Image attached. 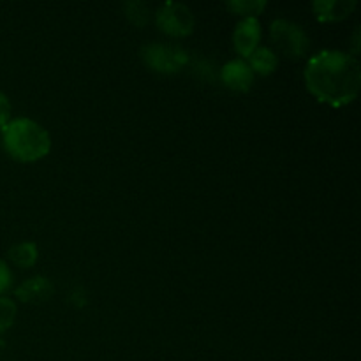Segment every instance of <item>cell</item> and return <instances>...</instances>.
I'll list each match as a JSON object with an SVG mask.
<instances>
[{
	"label": "cell",
	"instance_id": "obj_13",
	"mask_svg": "<svg viewBox=\"0 0 361 361\" xmlns=\"http://www.w3.org/2000/svg\"><path fill=\"white\" fill-rule=\"evenodd\" d=\"M228 7L236 14H243L245 18L254 16L257 18V14H261L267 7L264 0H229Z\"/></svg>",
	"mask_w": 361,
	"mask_h": 361
},
{
	"label": "cell",
	"instance_id": "obj_5",
	"mask_svg": "<svg viewBox=\"0 0 361 361\" xmlns=\"http://www.w3.org/2000/svg\"><path fill=\"white\" fill-rule=\"evenodd\" d=\"M155 23L164 34L173 37H185L194 30V14L185 4L169 0L157 9Z\"/></svg>",
	"mask_w": 361,
	"mask_h": 361
},
{
	"label": "cell",
	"instance_id": "obj_11",
	"mask_svg": "<svg viewBox=\"0 0 361 361\" xmlns=\"http://www.w3.org/2000/svg\"><path fill=\"white\" fill-rule=\"evenodd\" d=\"M37 257H39V250L34 242H20L9 249V259L20 268L34 267Z\"/></svg>",
	"mask_w": 361,
	"mask_h": 361
},
{
	"label": "cell",
	"instance_id": "obj_1",
	"mask_svg": "<svg viewBox=\"0 0 361 361\" xmlns=\"http://www.w3.org/2000/svg\"><path fill=\"white\" fill-rule=\"evenodd\" d=\"M307 88L321 102L341 108L356 99L361 87V66L355 55L324 49L310 56L305 67Z\"/></svg>",
	"mask_w": 361,
	"mask_h": 361
},
{
	"label": "cell",
	"instance_id": "obj_2",
	"mask_svg": "<svg viewBox=\"0 0 361 361\" xmlns=\"http://www.w3.org/2000/svg\"><path fill=\"white\" fill-rule=\"evenodd\" d=\"M2 143L7 154L21 162L39 161L51 150L48 130L30 118L9 120L2 127Z\"/></svg>",
	"mask_w": 361,
	"mask_h": 361
},
{
	"label": "cell",
	"instance_id": "obj_8",
	"mask_svg": "<svg viewBox=\"0 0 361 361\" xmlns=\"http://www.w3.org/2000/svg\"><path fill=\"white\" fill-rule=\"evenodd\" d=\"M312 7L319 21H341L356 9V0H314Z\"/></svg>",
	"mask_w": 361,
	"mask_h": 361
},
{
	"label": "cell",
	"instance_id": "obj_7",
	"mask_svg": "<svg viewBox=\"0 0 361 361\" xmlns=\"http://www.w3.org/2000/svg\"><path fill=\"white\" fill-rule=\"evenodd\" d=\"M221 80L228 88L236 92H245L252 87L254 73L243 59L229 60L221 69Z\"/></svg>",
	"mask_w": 361,
	"mask_h": 361
},
{
	"label": "cell",
	"instance_id": "obj_6",
	"mask_svg": "<svg viewBox=\"0 0 361 361\" xmlns=\"http://www.w3.org/2000/svg\"><path fill=\"white\" fill-rule=\"evenodd\" d=\"M261 41V23L257 18L249 16L243 18L235 28V34H233V42H235L236 51L242 56H249L254 49L259 46Z\"/></svg>",
	"mask_w": 361,
	"mask_h": 361
},
{
	"label": "cell",
	"instance_id": "obj_14",
	"mask_svg": "<svg viewBox=\"0 0 361 361\" xmlns=\"http://www.w3.org/2000/svg\"><path fill=\"white\" fill-rule=\"evenodd\" d=\"M16 319V303L11 298L0 296V334L11 328Z\"/></svg>",
	"mask_w": 361,
	"mask_h": 361
},
{
	"label": "cell",
	"instance_id": "obj_9",
	"mask_svg": "<svg viewBox=\"0 0 361 361\" xmlns=\"http://www.w3.org/2000/svg\"><path fill=\"white\" fill-rule=\"evenodd\" d=\"M14 295L27 303H41L46 302L53 295V286L48 279L44 277H32L25 281L23 284L18 286Z\"/></svg>",
	"mask_w": 361,
	"mask_h": 361
},
{
	"label": "cell",
	"instance_id": "obj_15",
	"mask_svg": "<svg viewBox=\"0 0 361 361\" xmlns=\"http://www.w3.org/2000/svg\"><path fill=\"white\" fill-rule=\"evenodd\" d=\"M11 284H13V274H11L6 261L0 259V296L11 288Z\"/></svg>",
	"mask_w": 361,
	"mask_h": 361
},
{
	"label": "cell",
	"instance_id": "obj_12",
	"mask_svg": "<svg viewBox=\"0 0 361 361\" xmlns=\"http://www.w3.org/2000/svg\"><path fill=\"white\" fill-rule=\"evenodd\" d=\"M123 13L126 16L133 21L136 27H145L150 20V7L141 0H130V2L123 4Z\"/></svg>",
	"mask_w": 361,
	"mask_h": 361
},
{
	"label": "cell",
	"instance_id": "obj_10",
	"mask_svg": "<svg viewBox=\"0 0 361 361\" xmlns=\"http://www.w3.org/2000/svg\"><path fill=\"white\" fill-rule=\"evenodd\" d=\"M247 59H249L247 63H249V67L252 69V73L268 76V74H271L277 69V55H275L270 48H267V46H257Z\"/></svg>",
	"mask_w": 361,
	"mask_h": 361
},
{
	"label": "cell",
	"instance_id": "obj_4",
	"mask_svg": "<svg viewBox=\"0 0 361 361\" xmlns=\"http://www.w3.org/2000/svg\"><path fill=\"white\" fill-rule=\"evenodd\" d=\"M270 35L274 44L286 56L298 59L309 48V35L305 34V30L298 23L284 20V18H279V20L271 21Z\"/></svg>",
	"mask_w": 361,
	"mask_h": 361
},
{
	"label": "cell",
	"instance_id": "obj_16",
	"mask_svg": "<svg viewBox=\"0 0 361 361\" xmlns=\"http://www.w3.org/2000/svg\"><path fill=\"white\" fill-rule=\"evenodd\" d=\"M11 120V102L4 92H0V129Z\"/></svg>",
	"mask_w": 361,
	"mask_h": 361
},
{
	"label": "cell",
	"instance_id": "obj_3",
	"mask_svg": "<svg viewBox=\"0 0 361 361\" xmlns=\"http://www.w3.org/2000/svg\"><path fill=\"white\" fill-rule=\"evenodd\" d=\"M145 63L157 73L173 74L178 73L182 67L189 62V55L183 48L173 44H162V42H150L141 49Z\"/></svg>",
	"mask_w": 361,
	"mask_h": 361
}]
</instances>
